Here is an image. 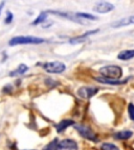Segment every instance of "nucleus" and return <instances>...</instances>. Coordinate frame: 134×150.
Masks as SVG:
<instances>
[{
    "instance_id": "nucleus-3",
    "label": "nucleus",
    "mask_w": 134,
    "mask_h": 150,
    "mask_svg": "<svg viewBox=\"0 0 134 150\" xmlns=\"http://www.w3.org/2000/svg\"><path fill=\"white\" fill-rule=\"evenodd\" d=\"M75 129L78 131L79 134H81V137H83L84 139L86 140H89V141H97V134H94L92 129L90 127H88L87 125H83V124H75L73 125Z\"/></svg>"
},
{
    "instance_id": "nucleus-13",
    "label": "nucleus",
    "mask_w": 134,
    "mask_h": 150,
    "mask_svg": "<svg viewBox=\"0 0 134 150\" xmlns=\"http://www.w3.org/2000/svg\"><path fill=\"white\" fill-rule=\"evenodd\" d=\"M132 137V131L125 130V131H120L114 134V138L118 140H128Z\"/></svg>"
},
{
    "instance_id": "nucleus-5",
    "label": "nucleus",
    "mask_w": 134,
    "mask_h": 150,
    "mask_svg": "<svg viewBox=\"0 0 134 150\" xmlns=\"http://www.w3.org/2000/svg\"><path fill=\"white\" fill-rule=\"evenodd\" d=\"M54 150H78V144L73 140L66 139L57 144V147Z\"/></svg>"
},
{
    "instance_id": "nucleus-11",
    "label": "nucleus",
    "mask_w": 134,
    "mask_h": 150,
    "mask_svg": "<svg viewBox=\"0 0 134 150\" xmlns=\"http://www.w3.org/2000/svg\"><path fill=\"white\" fill-rule=\"evenodd\" d=\"M134 57V50H123L118 55V59L120 61H128Z\"/></svg>"
},
{
    "instance_id": "nucleus-20",
    "label": "nucleus",
    "mask_w": 134,
    "mask_h": 150,
    "mask_svg": "<svg viewBox=\"0 0 134 150\" xmlns=\"http://www.w3.org/2000/svg\"><path fill=\"white\" fill-rule=\"evenodd\" d=\"M12 21H13V14L11 12H9V11H7V13H6V18H5L4 22L6 24H9Z\"/></svg>"
},
{
    "instance_id": "nucleus-8",
    "label": "nucleus",
    "mask_w": 134,
    "mask_h": 150,
    "mask_svg": "<svg viewBox=\"0 0 134 150\" xmlns=\"http://www.w3.org/2000/svg\"><path fill=\"white\" fill-rule=\"evenodd\" d=\"M134 24V16H130V17H126L124 19H120L118 21H116L115 23L112 24V27H122V26H127V25H131Z\"/></svg>"
},
{
    "instance_id": "nucleus-18",
    "label": "nucleus",
    "mask_w": 134,
    "mask_h": 150,
    "mask_svg": "<svg viewBox=\"0 0 134 150\" xmlns=\"http://www.w3.org/2000/svg\"><path fill=\"white\" fill-rule=\"evenodd\" d=\"M57 140H54L52 142H50L48 145H46L45 146V148L43 150H54L56 149V147H57Z\"/></svg>"
},
{
    "instance_id": "nucleus-2",
    "label": "nucleus",
    "mask_w": 134,
    "mask_h": 150,
    "mask_svg": "<svg viewBox=\"0 0 134 150\" xmlns=\"http://www.w3.org/2000/svg\"><path fill=\"white\" fill-rule=\"evenodd\" d=\"M100 73L105 78L118 80V78L123 75V70L118 66H105L100 69Z\"/></svg>"
},
{
    "instance_id": "nucleus-16",
    "label": "nucleus",
    "mask_w": 134,
    "mask_h": 150,
    "mask_svg": "<svg viewBox=\"0 0 134 150\" xmlns=\"http://www.w3.org/2000/svg\"><path fill=\"white\" fill-rule=\"evenodd\" d=\"M75 16L78 17L79 19H88V20H97V18L93 15L86 14V13H77Z\"/></svg>"
},
{
    "instance_id": "nucleus-19",
    "label": "nucleus",
    "mask_w": 134,
    "mask_h": 150,
    "mask_svg": "<svg viewBox=\"0 0 134 150\" xmlns=\"http://www.w3.org/2000/svg\"><path fill=\"white\" fill-rule=\"evenodd\" d=\"M128 112H129V117L131 120H134V105L133 104H129L128 106Z\"/></svg>"
},
{
    "instance_id": "nucleus-6",
    "label": "nucleus",
    "mask_w": 134,
    "mask_h": 150,
    "mask_svg": "<svg viewBox=\"0 0 134 150\" xmlns=\"http://www.w3.org/2000/svg\"><path fill=\"white\" fill-rule=\"evenodd\" d=\"M114 9V5L111 4L110 2H97V4L94 5L93 11L97 13H100V14H107V13L111 12Z\"/></svg>"
},
{
    "instance_id": "nucleus-15",
    "label": "nucleus",
    "mask_w": 134,
    "mask_h": 150,
    "mask_svg": "<svg viewBox=\"0 0 134 150\" xmlns=\"http://www.w3.org/2000/svg\"><path fill=\"white\" fill-rule=\"evenodd\" d=\"M46 14L47 13L46 12H42V13H40V15L37 17V19H36L35 21L33 22V25H37V24H41V23H43V22L45 21L47 19V16H46Z\"/></svg>"
},
{
    "instance_id": "nucleus-7",
    "label": "nucleus",
    "mask_w": 134,
    "mask_h": 150,
    "mask_svg": "<svg viewBox=\"0 0 134 150\" xmlns=\"http://www.w3.org/2000/svg\"><path fill=\"white\" fill-rule=\"evenodd\" d=\"M97 92V88L93 87H82L78 90V95L81 98L84 99H89L91 98L93 95H95Z\"/></svg>"
},
{
    "instance_id": "nucleus-10",
    "label": "nucleus",
    "mask_w": 134,
    "mask_h": 150,
    "mask_svg": "<svg viewBox=\"0 0 134 150\" xmlns=\"http://www.w3.org/2000/svg\"><path fill=\"white\" fill-rule=\"evenodd\" d=\"M97 31H99V29H94V30H92V31H88V33H84V35H80V37H77V38L71 39V40L69 41V43H70V44H78V43H82V42H84V40L88 37V35H93V33H97Z\"/></svg>"
},
{
    "instance_id": "nucleus-17",
    "label": "nucleus",
    "mask_w": 134,
    "mask_h": 150,
    "mask_svg": "<svg viewBox=\"0 0 134 150\" xmlns=\"http://www.w3.org/2000/svg\"><path fill=\"white\" fill-rule=\"evenodd\" d=\"M101 150H120L118 147H116L115 145H113L111 143H104L101 146Z\"/></svg>"
},
{
    "instance_id": "nucleus-12",
    "label": "nucleus",
    "mask_w": 134,
    "mask_h": 150,
    "mask_svg": "<svg viewBox=\"0 0 134 150\" xmlns=\"http://www.w3.org/2000/svg\"><path fill=\"white\" fill-rule=\"evenodd\" d=\"M95 79L97 81H100L101 83H105V84H111V86H118V84H123L125 83L127 80H124V81H120V80H113V79H108V78L105 77H97Z\"/></svg>"
},
{
    "instance_id": "nucleus-9",
    "label": "nucleus",
    "mask_w": 134,
    "mask_h": 150,
    "mask_svg": "<svg viewBox=\"0 0 134 150\" xmlns=\"http://www.w3.org/2000/svg\"><path fill=\"white\" fill-rule=\"evenodd\" d=\"M71 125H75V122L72 121V120L70 119H65V120H62L61 122H60L59 124L56 125V128H57V131L58 132H62V131L65 130L67 127L71 126Z\"/></svg>"
},
{
    "instance_id": "nucleus-4",
    "label": "nucleus",
    "mask_w": 134,
    "mask_h": 150,
    "mask_svg": "<svg viewBox=\"0 0 134 150\" xmlns=\"http://www.w3.org/2000/svg\"><path fill=\"white\" fill-rule=\"evenodd\" d=\"M43 69L48 73L59 74L66 70V66L62 62H50V63H45L43 65Z\"/></svg>"
},
{
    "instance_id": "nucleus-21",
    "label": "nucleus",
    "mask_w": 134,
    "mask_h": 150,
    "mask_svg": "<svg viewBox=\"0 0 134 150\" xmlns=\"http://www.w3.org/2000/svg\"><path fill=\"white\" fill-rule=\"evenodd\" d=\"M5 4V2H1L0 3V14H1V11H2V7H3V5Z\"/></svg>"
},
{
    "instance_id": "nucleus-1",
    "label": "nucleus",
    "mask_w": 134,
    "mask_h": 150,
    "mask_svg": "<svg viewBox=\"0 0 134 150\" xmlns=\"http://www.w3.org/2000/svg\"><path fill=\"white\" fill-rule=\"evenodd\" d=\"M44 42V39L38 37H31V35H19L11 39L9 42V46H16V45H28V44H41Z\"/></svg>"
},
{
    "instance_id": "nucleus-14",
    "label": "nucleus",
    "mask_w": 134,
    "mask_h": 150,
    "mask_svg": "<svg viewBox=\"0 0 134 150\" xmlns=\"http://www.w3.org/2000/svg\"><path fill=\"white\" fill-rule=\"evenodd\" d=\"M28 70V67L24 64H21V65L19 66L18 68L16 69L15 71L11 72V76H16V75H20V74H24L26 71Z\"/></svg>"
}]
</instances>
